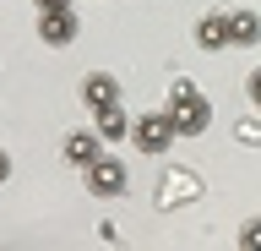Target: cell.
I'll return each instance as SVG.
<instances>
[{"mask_svg":"<svg viewBox=\"0 0 261 251\" xmlns=\"http://www.w3.org/2000/svg\"><path fill=\"white\" fill-rule=\"evenodd\" d=\"M163 115H169V126H174V136H201V131L212 126V104L201 99L196 87H179V93H174V104H169Z\"/></svg>","mask_w":261,"mask_h":251,"instance_id":"cell-1","label":"cell"},{"mask_svg":"<svg viewBox=\"0 0 261 251\" xmlns=\"http://www.w3.org/2000/svg\"><path fill=\"white\" fill-rule=\"evenodd\" d=\"M87 169V191H93V197H120V191H125V164H120V158H103V153H98L93 164H82Z\"/></svg>","mask_w":261,"mask_h":251,"instance_id":"cell-2","label":"cell"},{"mask_svg":"<svg viewBox=\"0 0 261 251\" xmlns=\"http://www.w3.org/2000/svg\"><path fill=\"white\" fill-rule=\"evenodd\" d=\"M125 136H130V142H136L142 153H163L169 142H174V126H169V115L158 109V115H142V120H136V126H130Z\"/></svg>","mask_w":261,"mask_h":251,"instance_id":"cell-3","label":"cell"},{"mask_svg":"<svg viewBox=\"0 0 261 251\" xmlns=\"http://www.w3.org/2000/svg\"><path fill=\"white\" fill-rule=\"evenodd\" d=\"M76 11H71V6H55V11H38V38H44V44H71V38H76Z\"/></svg>","mask_w":261,"mask_h":251,"instance_id":"cell-4","label":"cell"},{"mask_svg":"<svg viewBox=\"0 0 261 251\" xmlns=\"http://www.w3.org/2000/svg\"><path fill=\"white\" fill-rule=\"evenodd\" d=\"M82 99L93 104V109H109V104H120V82H114L109 71H93V77L82 82Z\"/></svg>","mask_w":261,"mask_h":251,"instance_id":"cell-5","label":"cell"},{"mask_svg":"<svg viewBox=\"0 0 261 251\" xmlns=\"http://www.w3.org/2000/svg\"><path fill=\"white\" fill-rule=\"evenodd\" d=\"M196 44H201L207 55L228 50V22H223V11H212V17H201V22H196Z\"/></svg>","mask_w":261,"mask_h":251,"instance_id":"cell-6","label":"cell"},{"mask_svg":"<svg viewBox=\"0 0 261 251\" xmlns=\"http://www.w3.org/2000/svg\"><path fill=\"white\" fill-rule=\"evenodd\" d=\"M228 44H256L261 38V22H256V11H228Z\"/></svg>","mask_w":261,"mask_h":251,"instance_id":"cell-7","label":"cell"},{"mask_svg":"<svg viewBox=\"0 0 261 251\" xmlns=\"http://www.w3.org/2000/svg\"><path fill=\"white\" fill-rule=\"evenodd\" d=\"M65 158H71V164H93L98 158V136L93 131H71L65 136Z\"/></svg>","mask_w":261,"mask_h":251,"instance_id":"cell-8","label":"cell"},{"mask_svg":"<svg viewBox=\"0 0 261 251\" xmlns=\"http://www.w3.org/2000/svg\"><path fill=\"white\" fill-rule=\"evenodd\" d=\"M130 131V120L120 104H109V109H98V136H125Z\"/></svg>","mask_w":261,"mask_h":251,"instance_id":"cell-9","label":"cell"},{"mask_svg":"<svg viewBox=\"0 0 261 251\" xmlns=\"http://www.w3.org/2000/svg\"><path fill=\"white\" fill-rule=\"evenodd\" d=\"M11 180V158H6V153H0V186Z\"/></svg>","mask_w":261,"mask_h":251,"instance_id":"cell-10","label":"cell"},{"mask_svg":"<svg viewBox=\"0 0 261 251\" xmlns=\"http://www.w3.org/2000/svg\"><path fill=\"white\" fill-rule=\"evenodd\" d=\"M55 6H71V0H38V11H55Z\"/></svg>","mask_w":261,"mask_h":251,"instance_id":"cell-11","label":"cell"}]
</instances>
